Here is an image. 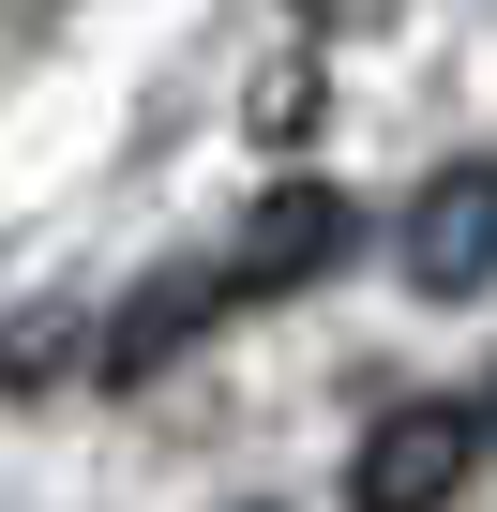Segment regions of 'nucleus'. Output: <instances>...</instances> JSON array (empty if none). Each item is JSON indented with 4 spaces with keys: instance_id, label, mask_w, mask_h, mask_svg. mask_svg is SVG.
I'll list each match as a JSON object with an SVG mask.
<instances>
[{
    "instance_id": "obj_1",
    "label": "nucleus",
    "mask_w": 497,
    "mask_h": 512,
    "mask_svg": "<svg viewBox=\"0 0 497 512\" xmlns=\"http://www.w3.org/2000/svg\"><path fill=\"white\" fill-rule=\"evenodd\" d=\"M467 467H482V422L467 407H377V437L347 452V512H452L467 497Z\"/></svg>"
},
{
    "instance_id": "obj_2",
    "label": "nucleus",
    "mask_w": 497,
    "mask_h": 512,
    "mask_svg": "<svg viewBox=\"0 0 497 512\" xmlns=\"http://www.w3.org/2000/svg\"><path fill=\"white\" fill-rule=\"evenodd\" d=\"M392 256H407V287H422V302L497 287V166H482V151H467V166H437V181L392 211Z\"/></svg>"
},
{
    "instance_id": "obj_3",
    "label": "nucleus",
    "mask_w": 497,
    "mask_h": 512,
    "mask_svg": "<svg viewBox=\"0 0 497 512\" xmlns=\"http://www.w3.org/2000/svg\"><path fill=\"white\" fill-rule=\"evenodd\" d=\"M332 256H347V196H332V181H287L257 226H241V256H226V302H272V287L332 272Z\"/></svg>"
},
{
    "instance_id": "obj_4",
    "label": "nucleus",
    "mask_w": 497,
    "mask_h": 512,
    "mask_svg": "<svg viewBox=\"0 0 497 512\" xmlns=\"http://www.w3.org/2000/svg\"><path fill=\"white\" fill-rule=\"evenodd\" d=\"M211 317H226V272H166V287H136V302H121V332H106V377H151V362H181Z\"/></svg>"
},
{
    "instance_id": "obj_5",
    "label": "nucleus",
    "mask_w": 497,
    "mask_h": 512,
    "mask_svg": "<svg viewBox=\"0 0 497 512\" xmlns=\"http://www.w3.org/2000/svg\"><path fill=\"white\" fill-rule=\"evenodd\" d=\"M467 422H482V437H497V377H482V407H467Z\"/></svg>"
}]
</instances>
